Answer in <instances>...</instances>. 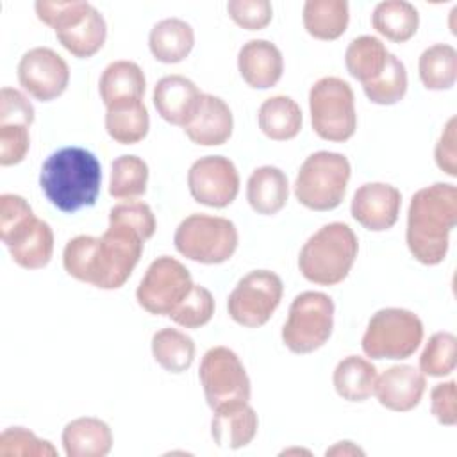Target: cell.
Here are the masks:
<instances>
[{"label":"cell","instance_id":"obj_23","mask_svg":"<svg viewBox=\"0 0 457 457\" xmlns=\"http://www.w3.org/2000/svg\"><path fill=\"white\" fill-rule=\"evenodd\" d=\"M61 439L68 457H105L112 448L109 425L95 416H82L66 423Z\"/></svg>","mask_w":457,"mask_h":457},{"label":"cell","instance_id":"obj_37","mask_svg":"<svg viewBox=\"0 0 457 457\" xmlns=\"http://www.w3.org/2000/svg\"><path fill=\"white\" fill-rule=\"evenodd\" d=\"M457 364V337L452 332H434L421 355L420 371L428 377H446L455 370Z\"/></svg>","mask_w":457,"mask_h":457},{"label":"cell","instance_id":"obj_38","mask_svg":"<svg viewBox=\"0 0 457 457\" xmlns=\"http://www.w3.org/2000/svg\"><path fill=\"white\" fill-rule=\"evenodd\" d=\"M214 307L216 303L211 291L200 284H195L187 296L171 311L168 318L184 328H200L211 321Z\"/></svg>","mask_w":457,"mask_h":457},{"label":"cell","instance_id":"obj_35","mask_svg":"<svg viewBox=\"0 0 457 457\" xmlns=\"http://www.w3.org/2000/svg\"><path fill=\"white\" fill-rule=\"evenodd\" d=\"M148 184V164L132 154L120 155L112 161L111 179H109V195L123 198H137L146 193Z\"/></svg>","mask_w":457,"mask_h":457},{"label":"cell","instance_id":"obj_28","mask_svg":"<svg viewBox=\"0 0 457 457\" xmlns=\"http://www.w3.org/2000/svg\"><path fill=\"white\" fill-rule=\"evenodd\" d=\"M303 27L314 39L334 41L341 37L350 21L346 0H307L302 11Z\"/></svg>","mask_w":457,"mask_h":457},{"label":"cell","instance_id":"obj_10","mask_svg":"<svg viewBox=\"0 0 457 457\" xmlns=\"http://www.w3.org/2000/svg\"><path fill=\"white\" fill-rule=\"evenodd\" d=\"M332 328V298L321 291H303L289 305L287 320L282 327V343L293 353H312L330 339Z\"/></svg>","mask_w":457,"mask_h":457},{"label":"cell","instance_id":"obj_15","mask_svg":"<svg viewBox=\"0 0 457 457\" xmlns=\"http://www.w3.org/2000/svg\"><path fill=\"white\" fill-rule=\"evenodd\" d=\"M16 71L20 86L39 102L55 100L70 82L68 62L48 46H36L25 52Z\"/></svg>","mask_w":457,"mask_h":457},{"label":"cell","instance_id":"obj_13","mask_svg":"<svg viewBox=\"0 0 457 457\" xmlns=\"http://www.w3.org/2000/svg\"><path fill=\"white\" fill-rule=\"evenodd\" d=\"M195 286L189 270L170 255L150 262L136 289L137 303L150 314L170 316Z\"/></svg>","mask_w":457,"mask_h":457},{"label":"cell","instance_id":"obj_42","mask_svg":"<svg viewBox=\"0 0 457 457\" xmlns=\"http://www.w3.org/2000/svg\"><path fill=\"white\" fill-rule=\"evenodd\" d=\"M30 148L29 127L21 123L0 125V164H20Z\"/></svg>","mask_w":457,"mask_h":457},{"label":"cell","instance_id":"obj_8","mask_svg":"<svg viewBox=\"0 0 457 457\" xmlns=\"http://www.w3.org/2000/svg\"><path fill=\"white\" fill-rule=\"evenodd\" d=\"M423 334L418 314L402 307H386L370 318L361 346L366 357L402 361L420 348Z\"/></svg>","mask_w":457,"mask_h":457},{"label":"cell","instance_id":"obj_24","mask_svg":"<svg viewBox=\"0 0 457 457\" xmlns=\"http://www.w3.org/2000/svg\"><path fill=\"white\" fill-rule=\"evenodd\" d=\"M287 175L277 166H259L246 182V200L250 207L262 216H273L287 204Z\"/></svg>","mask_w":457,"mask_h":457},{"label":"cell","instance_id":"obj_12","mask_svg":"<svg viewBox=\"0 0 457 457\" xmlns=\"http://www.w3.org/2000/svg\"><path fill=\"white\" fill-rule=\"evenodd\" d=\"M284 295L282 278L270 270L246 273L227 300L228 316L241 327L259 328L268 323Z\"/></svg>","mask_w":457,"mask_h":457},{"label":"cell","instance_id":"obj_21","mask_svg":"<svg viewBox=\"0 0 457 457\" xmlns=\"http://www.w3.org/2000/svg\"><path fill=\"white\" fill-rule=\"evenodd\" d=\"M211 436L220 448L239 450L253 441L259 428L255 409L245 402L212 411Z\"/></svg>","mask_w":457,"mask_h":457},{"label":"cell","instance_id":"obj_25","mask_svg":"<svg viewBox=\"0 0 457 457\" xmlns=\"http://www.w3.org/2000/svg\"><path fill=\"white\" fill-rule=\"evenodd\" d=\"M195 46L193 27L180 18H164L157 21L148 34V48L152 55L164 64L184 61Z\"/></svg>","mask_w":457,"mask_h":457},{"label":"cell","instance_id":"obj_20","mask_svg":"<svg viewBox=\"0 0 457 457\" xmlns=\"http://www.w3.org/2000/svg\"><path fill=\"white\" fill-rule=\"evenodd\" d=\"M237 70L250 87L268 89L282 79L284 57L275 43L250 39L239 48Z\"/></svg>","mask_w":457,"mask_h":457},{"label":"cell","instance_id":"obj_22","mask_svg":"<svg viewBox=\"0 0 457 457\" xmlns=\"http://www.w3.org/2000/svg\"><path fill=\"white\" fill-rule=\"evenodd\" d=\"M234 118L230 107L220 96L204 93L195 120L184 129L186 136L200 146H220L232 136Z\"/></svg>","mask_w":457,"mask_h":457},{"label":"cell","instance_id":"obj_36","mask_svg":"<svg viewBox=\"0 0 457 457\" xmlns=\"http://www.w3.org/2000/svg\"><path fill=\"white\" fill-rule=\"evenodd\" d=\"M362 89L366 98L377 105L398 104L407 93L405 64L395 54H389L382 73L375 80L362 84Z\"/></svg>","mask_w":457,"mask_h":457},{"label":"cell","instance_id":"obj_6","mask_svg":"<svg viewBox=\"0 0 457 457\" xmlns=\"http://www.w3.org/2000/svg\"><path fill=\"white\" fill-rule=\"evenodd\" d=\"M350 175L352 166L346 155L328 150L314 152L298 170L295 196L311 211H332L345 200Z\"/></svg>","mask_w":457,"mask_h":457},{"label":"cell","instance_id":"obj_3","mask_svg":"<svg viewBox=\"0 0 457 457\" xmlns=\"http://www.w3.org/2000/svg\"><path fill=\"white\" fill-rule=\"evenodd\" d=\"M102 166L96 155L82 146H64L50 154L39 175L46 200L62 212H75L96 204Z\"/></svg>","mask_w":457,"mask_h":457},{"label":"cell","instance_id":"obj_4","mask_svg":"<svg viewBox=\"0 0 457 457\" xmlns=\"http://www.w3.org/2000/svg\"><path fill=\"white\" fill-rule=\"evenodd\" d=\"M359 241L355 232L341 221H332L316 230L298 253L302 277L318 286L343 282L357 259Z\"/></svg>","mask_w":457,"mask_h":457},{"label":"cell","instance_id":"obj_16","mask_svg":"<svg viewBox=\"0 0 457 457\" xmlns=\"http://www.w3.org/2000/svg\"><path fill=\"white\" fill-rule=\"evenodd\" d=\"M402 193L386 182H366L357 187L352 198V218L371 232H384L395 227L400 216Z\"/></svg>","mask_w":457,"mask_h":457},{"label":"cell","instance_id":"obj_5","mask_svg":"<svg viewBox=\"0 0 457 457\" xmlns=\"http://www.w3.org/2000/svg\"><path fill=\"white\" fill-rule=\"evenodd\" d=\"M37 20L55 30L59 43L75 57L89 59L107 39V23L89 2H36Z\"/></svg>","mask_w":457,"mask_h":457},{"label":"cell","instance_id":"obj_45","mask_svg":"<svg viewBox=\"0 0 457 457\" xmlns=\"http://www.w3.org/2000/svg\"><path fill=\"white\" fill-rule=\"evenodd\" d=\"M455 398V380L436 384L430 389V412L445 427H453L457 423Z\"/></svg>","mask_w":457,"mask_h":457},{"label":"cell","instance_id":"obj_1","mask_svg":"<svg viewBox=\"0 0 457 457\" xmlns=\"http://www.w3.org/2000/svg\"><path fill=\"white\" fill-rule=\"evenodd\" d=\"M145 248V239L134 228L109 221L100 236H75L62 252L66 273L98 289H118L132 275Z\"/></svg>","mask_w":457,"mask_h":457},{"label":"cell","instance_id":"obj_43","mask_svg":"<svg viewBox=\"0 0 457 457\" xmlns=\"http://www.w3.org/2000/svg\"><path fill=\"white\" fill-rule=\"evenodd\" d=\"M34 107L30 100L18 89L2 87L0 91V125L21 123L30 127L34 123Z\"/></svg>","mask_w":457,"mask_h":457},{"label":"cell","instance_id":"obj_39","mask_svg":"<svg viewBox=\"0 0 457 457\" xmlns=\"http://www.w3.org/2000/svg\"><path fill=\"white\" fill-rule=\"evenodd\" d=\"M57 448L25 427H9L0 434V457H55Z\"/></svg>","mask_w":457,"mask_h":457},{"label":"cell","instance_id":"obj_40","mask_svg":"<svg viewBox=\"0 0 457 457\" xmlns=\"http://www.w3.org/2000/svg\"><path fill=\"white\" fill-rule=\"evenodd\" d=\"M109 221L127 225L141 234V237L146 241L155 234L157 221L154 216V211L148 204L139 200H127L118 205H114L109 211Z\"/></svg>","mask_w":457,"mask_h":457},{"label":"cell","instance_id":"obj_11","mask_svg":"<svg viewBox=\"0 0 457 457\" xmlns=\"http://www.w3.org/2000/svg\"><path fill=\"white\" fill-rule=\"evenodd\" d=\"M198 378L212 411L250 400V378L237 353L227 346L209 348L200 362Z\"/></svg>","mask_w":457,"mask_h":457},{"label":"cell","instance_id":"obj_14","mask_svg":"<svg viewBox=\"0 0 457 457\" xmlns=\"http://www.w3.org/2000/svg\"><path fill=\"white\" fill-rule=\"evenodd\" d=\"M187 187L195 202L223 209L230 205L239 193V173L228 157L205 155L191 164Z\"/></svg>","mask_w":457,"mask_h":457},{"label":"cell","instance_id":"obj_34","mask_svg":"<svg viewBox=\"0 0 457 457\" xmlns=\"http://www.w3.org/2000/svg\"><path fill=\"white\" fill-rule=\"evenodd\" d=\"M195 341L177 328L166 327L152 336V355L170 373H184L195 361Z\"/></svg>","mask_w":457,"mask_h":457},{"label":"cell","instance_id":"obj_33","mask_svg":"<svg viewBox=\"0 0 457 457\" xmlns=\"http://www.w3.org/2000/svg\"><path fill=\"white\" fill-rule=\"evenodd\" d=\"M418 75L430 91L450 89L457 79V50L448 43L430 45L418 59Z\"/></svg>","mask_w":457,"mask_h":457},{"label":"cell","instance_id":"obj_30","mask_svg":"<svg viewBox=\"0 0 457 457\" xmlns=\"http://www.w3.org/2000/svg\"><path fill=\"white\" fill-rule=\"evenodd\" d=\"M377 377L378 373L371 361L359 355H348L337 362L332 384L343 400L364 402L373 395Z\"/></svg>","mask_w":457,"mask_h":457},{"label":"cell","instance_id":"obj_19","mask_svg":"<svg viewBox=\"0 0 457 457\" xmlns=\"http://www.w3.org/2000/svg\"><path fill=\"white\" fill-rule=\"evenodd\" d=\"M2 243L9 248L12 261L25 270H41L54 255L52 227L36 218V214L2 239Z\"/></svg>","mask_w":457,"mask_h":457},{"label":"cell","instance_id":"obj_18","mask_svg":"<svg viewBox=\"0 0 457 457\" xmlns=\"http://www.w3.org/2000/svg\"><path fill=\"white\" fill-rule=\"evenodd\" d=\"M427 387L425 375L411 364H395L377 377L378 403L395 412H409L420 405Z\"/></svg>","mask_w":457,"mask_h":457},{"label":"cell","instance_id":"obj_17","mask_svg":"<svg viewBox=\"0 0 457 457\" xmlns=\"http://www.w3.org/2000/svg\"><path fill=\"white\" fill-rule=\"evenodd\" d=\"M204 93L184 75H166L154 87V105L159 116L177 127L186 129L202 105Z\"/></svg>","mask_w":457,"mask_h":457},{"label":"cell","instance_id":"obj_31","mask_svg":"<svg viewBox=\"0 0 457 457\" xmlns=\"http://www.w3.org/2000/svg\"><path fill=\"white\" fill-rule=\"evenodd\" d=\"M371 25L386 39L393 43H405L418 32L420 14L411 2L386 0L375 5Z\"/></svg>","mask_w":457,"mask_h":457},{"label":"cell","instance_id":"obj_27","mask_svg":"<svg viewBox=\"0 0 457 457\" xmlns=\"http://www.w3.org/2000/svg\"><path fill=\"white\" fill-rule=\"evenodd\" d=\"M261 132L273 141H289L302 130L303 116L300 105L286 95L266 98L257 112Z\"/></svg>","mask_w":457,"mask_h":457},{"label":"cell","instance_id":"obj_9","mask_svg":"<svg viewBox=\"0 0 457 457\" xmlns=\"http://www.w3.org/2000/svg\"><path fill=\"white\" fill-rule=\"evenodd\" d=\"M180 255L200 264H221L237 250L239 234L236 225L223 216L189 214L173 236Z\"/></svg>","mask_w":457,"mask_h":457},{"label":"cell","instance_id":"obj_44","mask_svg":"<svg viewBox=\"0 0 457 457\" xmlns=\"http://www.w3.org/2000/svg\"><path fill=\"white\" fill-rule=\"evenodd\" d=\"M32 216L34 211L23 196L14 193H4L0 196V239H5Z\"/></svg>","mask_w":457,"mask_h":457},{"label":"cell","instance_id":"obj_41","mask_svg":"<svg viewBox=\"0 0 457 457\" xmlns=\"http://www.w3.org/2000/svg\"><path fill=\"white\" fill-rule=\"evenodd\" d=\"M227 12L236 25L246 30H262L273 18V7L268 0H230Z\"/></svg>","mask_w":457,"mask_h":457},{"label":"cell","instance_id":"obj_26","mask_svg":"<svg viewBox=\"0 0 457 457\" xmlns=\"http://www.w3.org/2000/svg\"><path fill=\"white\" fill-rule=\"evenodd\" d=\"M98 89L105 107L125 100H143L146 79L139 64H136L134 61L120 59L105 66L100 77Z\"/></svg>","mask_w":457,"mask_h":457},{"label":"cell","instance_id":"obj_29","mask_svg":"<svg viewBox=\"0 0 457 457\" xmlns=\"http://www.w3.org/2000/svg\"><path fill=\"white\" fill-rule=\"evenodd\" d=\"M150 129L148 109L143 100L116 102L105 111V130L120 145L143 141Z\"/></svg>","mask_w":457,"mask_h":457},{"label":"cell","instance_id":"obj_47","mask_svg":"<svg viewBox=\"0 0 457 457\" xmlns=\"http://www.w3.org/2000/svg\"><path fill=\"white\" fill-rule=\"evenodd\" d=\"M325 455H364V450L355 446L352 441H339L328 448Z\"/></svg>","mask_w":457,"mask_h":457},{"label":"cell","instance_id":"obj_46","mask_svg":"<svg viewBox=\"0 0 457 457\" xmlns=\"http://www.w3.org/2000/svg\"><path fill=\"white\" fill-rule=\"evenodd\" d=\"M434 161L437 168L450 175L457 177V118L452 116L436 143L434 148Z\"/></svg>","mask_w":457,"mask_h":457},{"label":"cell","instance_id":"obj_32","mask_svg":"<svg viewBox=\"0 0 457 457\" xmlns=\"http://www.w3.org/2000/svg\"><path fill=\"white\" fill-rule=\"evenodd\" d=\"M387 48L375 36H359L350 41L345 52V64L348 73L359 80L361 84H368L375 80L386 62H387Z\"/></svg>","mask_w":457,"mask_h":457},{"label":"cell","instance_id":"obj_2","mask_svg":"<svg viewBox=\"0 0 457 457\" xmlns=\"http://www.w3.org/2000/svg\"><path fill=\"white\" fill-rule=\"evenodd\" d=\"M457 223V187L436 182L418 189L409 204L405 241L411 255L425 264H441L448 253L450 232Z\"/></svg>","mask_w":457,"mask_h":457},{"label":"cell","instance_id":"obj_7","mask_svg":"<svg viewBox=\"0 0 457 457\" xmlns=\"http://www.w3.org/2000/svg\"><path fill=\"white\" fill-rule=\"evenodd\" d=\"M309 111L312 130L332 143L348 141L357 129L355 96L350 84L339 77H321L311 86Z\"/></svg>","mask_w":457,"mask_h":457}]
</instances>
